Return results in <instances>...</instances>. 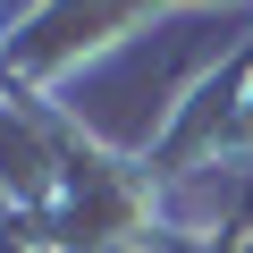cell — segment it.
I'll return each instance as SVG.
<instances>
[{
	"label": "cell",
	"instance_id": "cell-1",
	"mask_svg": "<svg viewBox=\"0 0 253 253\" xmlns=\"http://www.w3.org/2000/svg\"><path fill=\"white\" fill-rule=\"evenodd\" d=\"M144 161H152L161 186H186L194 169H253V34H245L236 59L194 68L177 84V110L144 144Z\"/></svg>",
	"mask_w": 253,
	"mask_h": 253
}]
</instances>
